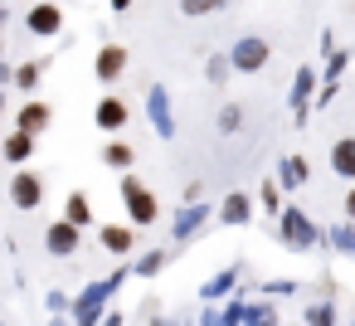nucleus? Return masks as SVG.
<instances>
[{
  "instance_id": "nucleus-14",
  "label": "nucleus",
  "mask_w": 355,
  "mask_h": 326,
  "mask_svg": "<svg viewBox=\"0 0 355 326\" xmlns=\"http://www.w3.org/2000/svg\"><path fill=\"white\" fill-rule=\"evenodd\" d=\"M40 78H44V64H20V69H10V83H15L20 93H35Z\"/></svg>"
},
{
  "instance_id": "nucleus-16",
  "label": "nucleus",
  "mask_w": 355,
  "mask_h": 326,
  "mask_svg": "<svg viewBox=\"0 0 355 326\" xmlns=\"http://www.w3.org/2000/svg\"><path fill=\"white\" fill-rule=\"evenodd\" d=\"M224 0H180V10L185 15H209V10H219Z\"/></svg>"
},
{
  "instance_id": "nucleus-6",
  "label": "nucleus",
  "mask_w": 355,
  "mask_h": 326,
  "mask_svg": "<svg viewBox=\"0 0 355 326\" xmlns=\"http://www.w3.org/2000/svg\"><path fill=\"white\" fill-rule=\"evenodd\" d=\"M49 122H54V108L40 103V98H30V103L15 112V132H25V137H35V141H40V132H49Z\"/></svg>"
},
{
  "instance_id": "nucleus-7",
  "label": "nucleus",
  "mask_w": 355,
  "mask_h": 326,
  "mask_svg": "<svg viewBox=\"0 0 355 326\" xmlns=\"http://www.w3.org/2000/svg\"><path fill=\"white\" fill-rule=\"evenodd\" d=\"M93 74H98V83H117L127 74V49L122 44H103L98 59H93Z\"/></svg>"
},
{
  "instance_id": "nucleus-19",
  "label": "nucleus",
  "mask_w": 355,
  "mask_h": 326,
  "mask_svg": "<svg viewBox=\"0 0 355 326\" xmlns=\"http://www.w3.org/2000/svg\"><path fill=\"white\" fill-rule=\"evenodd\" d=\"M127 6H132V0H112V10H127Z\"/></svg>"
},
{
  "instance_id": "nucleus-11",
  "label": "nucleus",
  "mask_w": 355,
  "mask_h": 326,
  "mask_svg": "<svg viewBox=\"0 0 355 326\" xmlns=\"http://www.w3.org/2000/svg\"><path fill=\"white\" fill-rule=\"evenodd\" d=\"M64 219H69L73 229H88V224H93V209H88V195H83V190H73V195L64 200Z\"/></svg>"
},
{
  "instance_id": "nucleus-3",
  "label": "nucleus",
  "mask_w": 355,
  "mask_h": 326,
  "mask_svg": "<svg viewBox=\"0 0 355 326\" xmlns=\"http://www.w3.org/2000/svg\"><path fill=\"white\" fill-rule=\"evenodd\" d=\"M10 205L15 209H40L44 205V180L35 171H15L10 175Z\"/></svg>"
},
{
  "instance_id": "nucleus-20",
  "label": "nucleus",
  "mask_w": 355,
  "mask_h": 326,
  "mask_svg": "<svg viewBox=\"0 0 355 326\" xmlns=\"http://www.w3.org/2000/svg\"><path fill=\"white\" fill-rule=\"evenodd\" d=\"M49 326H64V321H49Z\"/></svg>"
},
{
  "instance_id": "nucleus-9",
  "label": "nucleus",
  "mask_w": 355,
  "mask_h": 326,
  "mask_svg": "<svg viewBox=\"0 0 355 326\" xmlns=\"http://www.w3.org/2000/svg\"><path fill=\"white\" fill-rule=\"evenodd\" d=\"M98 239H103V248H107V253H132V248H137L132 224H103V229H98Z\"/></svg>"
},
{
  "instance_id": "nucleus-15",
  "label": "nucleus",
  "mask_w": 355,
  "mask_h": 326,
  "mask_svg": "<svg viewBox=\"0 0 355 326\" xmlns=\"http://www.w3.org/2000/svg\"><path fill=\"white\" fill-rule=\"evenodd\" d=\"M103 161H107L112 171H132V161H137V156H132V146H127V141H107V146H103Z\"/></svg>"
},
{
  "instance_id": "nucleus-18",
  "label": "nucleus",
  "mask_w": 355,
  "mask_h": 326,
  "mask_svg": "<svg viewBox=\"0 0 355 326\" xmlns=\"http://www.w3.org/2000/svg\"><path fill=\"white\" fill-rule=\"evenodd\" d=\"M345 214H350V219H355V190H350V195H345Z\"/></svg>"
},
{
  "instance_id": "nucleus-17",
  "label": "nucleus",
  "mask_w": 355,
  "mask_h": 326,
  "mask_svg": "<svg viewBox=\"0 0 355 326\" xmlns=\"http://www.w3.org/2000/svg\"><path fill=\"white\" fill-rule=\"evenodd\" d=\"M243 214H248V200H243V195H234V200L224 205V219H243Z\"/></svg>"
},
{
  "instance_id": "nucleus-12",
  "label": "nucleus",
  "mask_w": 355,
  "mask_h": 326,
  "mask_svg": "<svg viewBox=\"0 0 355 326\" xmlns=\"http://www.w3.org/2000/svg\"><path fill=\"white\" fill-rule=\"evenodd\" d=\"M112 282H98L93 292H83L78 302H73V316H78V326H93V316H98V302H103V292H107Z\"/></svg>"
},
{
  "instance_id": "nucleus-1",
  "label": "nucleus",
  "mask_w": 355,
  "mask_h": 326,
  "mask_svg": "<svg viewBox=\"0 0 355 326\" xmlns=\"http://www.w3.org/2000/svg\"><path fill=\"white\" fill-rule=\"evenodd\" d=\"M122 205H127V219L137 224V229H146V224H156V214H161V205H156V195L141 185V175H122Z\"/></svg>"
},
{
  "instance_id": "nucleus-10",
  "label": "nucleus",
  "mask_w": 355,
  "mask_h": 326,
  "mask_svg": "<svg viewBox=\"0 0 355 326\" xmlns=\"http://www.w3.org/2000/svg\"><path fill=\"white\" fill-rule=\"evenodd\" d=\"M35 156V137H25V132H10L6 141H0V161H10V166H25Z\"/></svg>"
},
{
  "instance_id": "nucleus-13",
  "label": "nucleus",
  "mask_w": 355,
  "mask_h": 326,
  "mask_svg": "<svg viewBox=\"0 0 355 326\" xmlns=\"http://www.w3.org/2000/svg\"><path fill=\"white\" fill-rule=\"evenodd\" d=\"M331 171L345 175V180H355V137L336 141V151H331Z\"/></svg>"
},
{
  "instance_id": "nucleus-5",
  "label": "nucleus",
  "mask_w": 355,
  "mask_h": 326,
  "mask_svg": "<svg viewBox=\"0 0 355 326\" xmlns=\"http://www.w3.org/2000/svg\"><path fill=\"white\" fill-rule=\"evenodd\" d=\"M239 74H258L263 64H268V40H258V35H243L239 44H234V59H229Z\"/></svg>"
},
{
  "instance_id": "nucleus-8",
  "label": "nucleus",
  "mask_w": 355,
  "mask_h": 326,
  "mask_svg": "<svg viewBox=\"0 0 355 326\" xmlns=\"http://www.w3.org/2000/svg\"><path fill=\"white\" fill-rule=\"evenodd\" d=\"M93 117H98V127H103V132H122V127H127V103L107 93V98L98 103V112H93Z\"/></svg>"
},
{
  "instance_id": "nucleus-4",
  "label": "nucleus",
  "mask_w": 355,
  "mask_h": 326,
  "mask_svg": "<svg viewBox=\"0 0 355 326\" xmlns=\"http://www.w3.org/2000/svg\"><path fill=\"white\" fill-rule=\"evenodd\" d=\"M78 243H83V229H73L69 219H54V224L44 229V248H49L54 258H73Z\"/></svg>"
},
{
  "instance_id": "nucleus-2",
  "label": "nucleus",
  "mask_w": 355,
  "mask_h": 326,
  "mask_svg": "<svg viewBox=\"0 0 355 326\" xmlns=\"http://www.w3.org/2000/svg\"><path fill=\"white\" fill-rule=\"evenodd\" d=\"M25 30H30L35 40H54V35L64 30L59 0H40V6H30V10H25Z\"/></svg>"
}]
</instances>
